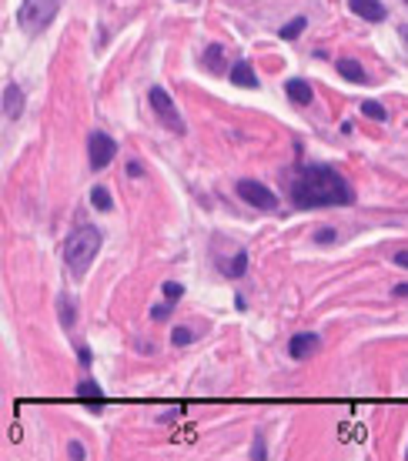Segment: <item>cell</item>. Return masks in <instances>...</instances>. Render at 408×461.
Masks as SVG:
<instances>
[{"label": "cell", "instance_id": "8", "mask_svg": "<svg viewBox=\"0 0 408 461\" xmlns=\"http://www.w3.org/2000/svg\"><path fill=\"white\" fill-rule=\"evenodd\" d=\"M77 398L87 405L91 414H101L104 411V391H101V384L91 381V378H84V381L77 384Z\"/></svg>", "mask_w": 408, "mask_h": 461}, {"label": "cell", "instance_id": "6", "mask_svg": "<svg viewBox=\"0 0 408 461\" xmlns=\"http://www.w3.org/2000/svg\"><path fill=\"white\" fill-rule=\"evenodd\" d=\"M234 191L241 201H248L258 211H278V194L268 191V184H261V180H238Z\"/></svg>", "mask_w": 408, "mask_h": 461}, {"label": "cell", "instance_id": "13", "mask_svg": "<svg viewBox=\"0 0 408 461\" xmlns=\"http://www.w3.org/2000/svg\"><path fill=\"white\" fill-rule=\"evenodd\" d=\"M338 74L348 77L352 84H368V80H372V77L365 74V67L358 64L355 57H341V60H338Z\"/></svg>", "mask_w": 408, "mask_h": 461}, {"label": "cell", "instance_id": "7", "mask_svg": "<svg viewBox=\"0 0 408 461\" xmlns=\"http://www.w3.org/2000/svg\"><path fill=\"white\" fill-rule=\"evenodd\" d=\"M348 10L358 14L361 21H372V24H382L385 17H388L382 0H348Z\"/></svg>", "mask_w": 408, "mask_h": 461}, {"label": "cell", "instance_id": "9", "mask_svg": "<svg viewBox=\"0 0 408 461\" xmlns=\"http://www.w3.org/2000/svg\"><path fill=\"white\" fill-rule=\"evenodd\" d=\"M318 348H321V338H318V334H295V338L288 341V351H291V358L295 361L311 358Z\"/></svg>", "mask_w": 408, "mask_h": 461}, {"label": "cell", "instance_id": "14", "mask_svg": "<svg viewBox=\"0 0 408 461\" xmlns=\"http://www.w3.org/2000/svg\"><path fill=\"white\" fill-rule=\"evenodd\" d=\"M245 271H248V255L245 251H238L231 261H221V274H228V278H238Z\"/></svg>", "mask_w": 408, "mask_h": 461}, {"label": "cell", "instance_id": "22", "mask_svg": "<svg viewBox=\"0 0 408 461\" xmlns=\"http://www.w3.org/2000/svg\"><path fill=\"white\" fill-rule=\"evenodd\" d=\"M67 458H71V461H84V458H87V451H84V445H80V441H71V445H67Z\"/></svg>", "mask_w": 408, "mask_h": 461}, {"label": "cell", "instance_id": "15", "mask_svg": "<svg viewBox=\"0 0 408 461\" xmlns=\"http://www.w3.org/2000/svg\"><path fill=\"white\" fill-rule=\"evenodd\" d=\"M204 67H207V71H214V74H221V71H225V51H221L218 44H211V47L204 51Z\"/></svg>", "mask_w": 408, "mask_h": 461}, {"label": "cell", "instance_id": "18", "mask_svg": "<svg viewBox=\"0 0 408 461\" xmlns=\"http://www.w3.org/2000/svg\"><path fill=\"white\" fill-rule=\"evenodd\" d=\"M91 204L98 207V211H104V214H107V211L114 207V201H111V194H107V187H101V184H98V187L91 191Z\"/></svg>", "mask_w": 408, "mask_h": 461}, {"label": "cell", "instance_id": "12", "mask_svg": "<svg viewBox=\"0 0 408 461\" xmlns=\"http://www.w3.org/2000/svg\"><path fill=\"white\" fill-rule=\"evenodd\" d=\"M284 94L291 97V101L298 104V107H308V104L315 101V94H311V84L302 80V77H291L288 84H284Z\"/></svg>", "mask_w": 408, "mask_h": 461}, {"label": "cell", "instance_id": "2", "mask_svg": "<svg viewBox=\"0 0 408 461\" xmlns=\"http://www.w3.org/2000/svg\"><path fill=\"white\" fill-rule=\"evenodd\" d=\"M104 244V234L94 224H80V228L67 237V244H64V261H67V271L74 274V278H84L87 271H91V264H94V257L101 251Z\"/></svg>", "mask_w": 408, "mask_h": 461}, {"label": "cell", "instance_id": "5", "mask_svg": "<svg viewBox=\"0 0 408 461\" xmlns=\"http://www.w3.org/2000/svg\"><path fill=\"white\" fill-rule=\"evenodd\" d=\"M87 157H91V167L94 171H104L114 157H117V141L104 130H91L87 134Z\"/></svg>", "mask_w": 408, "mask_h": 461}, {"label": "cell", "instance_id": "28", "mask_svg": "<svg viewBox=\"0 0 408 461\" xmlns=\"http://www.w3.org/2000/svg\"><path fill=\"white\" fill-rule=\"evenodd\" d=\"M392 294H395V298H408V284H398V287H395Z\"/></svg>", "mask_w": 408, "mask_h": 461}, {"label": "cell", "instance_id": "32", "mask_svg": "<svg viewBox=\"0 0 408 461\" xmlns=\"http://www.w3.org/2000/svg\"><path fill=\"white\" fill-rule=\"evenodd\" d=\"M405 3H408V0H405Z\"/></svg>", "mask_w": 408, "mask_h": 461}, {"label": "cell", "instance_id": "11", "mask_svg": "<svg viewBox=\"0 0 408 461\" xmlns=\"http://www.w3.org/2000/svg\"><path fill=\"white\" fill-rule=\"evenodd\" d=\"M231 84H234V87H248V91H258V87H261L255 67H251L248 60H238V64L231 67Z\"/></svg>", "mask_w": 408, "mask_h": 461}, {"label": "cell", "instance_id": "24", "mask_svg": "<svg viewBox=\"0 0 408 461\" xmlns=\"http://www.w3.org/2000/svg\"><path fill=\"white\" fill-rule=\"evenodd\" d=\"M171 307H174V305H171V301H168V305H157V307H154V311H151V318H154V321H164V318L171 314Z\"/></svg>", "mask_w": 408, "mask_h": 461}, {"label": "cell", "instance_id": "10", "mask_svg": "<svg viewBox=\"0 0 408 461\" xmlns=\"http://www.w3.org/2000/svg\"><path fill=\"white\" fill-rule=\"evenodd\" d=\"M3 114H7L10 121H17V117L24 114V91H21L14 80L3 84Z\"/></svg>", "mask_w": 408, "mask_h": 461}, {"label": "cell", "instance_id": "17", "mask_svg": "<svg viewBox=\"0 0 408 461\" xmlns=\"http://www.w3.org/2000/svg\"><path fill=\"white\" fill-rule=\"evenodd\" d=\"M305 27H308L305 17H295V21H288V24L281 27V40H295V37H302V34H305Z\"/></svg>", "mask_w": 408, "mask_h": 461}, {"label": "cell", "instance_id": "27", "mask_svg": "<svg viewBox=\"0 0 408 461\" xmlns=\"http://www.w3.org/2000/svg\"><path fill=\"white\" fill-rule=\"evenodd\" d=\"M395 264H402V268H408V251H398V255H395Z\"/></svg>", "mask_w": 408, "mask_h": 461}, {"label": "cell", "instance_id": "3", "mask_svg": "<svg viewBox=\"0 0 408 461\" xmlns=\"http://www.w3.org/2000/svg\"><path fill=\"white\" fill-rule=\"evenodd\" d=\"M148 101H151V110L157 114V121H161V128L171 130V134H184V121H181L178 107L171 101V94L161 87V84H154L151 91H148Z\"/></svg>", "mask_w": 408, "mask_h": 461}, {"label": "cell", "instance_id": "26", "mask_svg": "<svg viewBox=\"0 0 408 461\" xmlns=\"http://www.w3.org/2000/svg\"><path fill=\"white\" fill-rule=\"evenodd\" d=\"M128 174H131V178H141L144 171H141V164H134V161H131V164H128Z\"/></svg>", "mask_w": 408, "mask_h": 461}, {"label": "cell", "instance_id": "19", "mask_svg": "<svg viewBox=\"0 0 408 461\" xmlns=\"http://www.w3.org/2000/svg\"><path fill=\"white\" fill-rule=\"evenodd\" d=\"M361 114L372 117V121H388V110L378 101H361Z\"/></svg>", "mask_w": 408, "mask_h": 461}, {"label": "cell", "instance_id": "21", "mask_svg": "<svg viewBox=\"0 0 408 461\" xmlns=\"http://www.w3.org/2000/svg\"><path fill=\"white\" fill-rule=\"evenodd\" d=\"M161 291H164V298H168L171 305H178L181 294H184V287H181L178 281H164V287H161Z\"/></svg>", "mask_w": 408, "mask_h": 461}, {"label": "cell", "instance_id": "16", "mask_svg": "<svg viewBox=\"0 0 408 461\" xmlns=\"http://www.w3.org/2000/svg\"><path fill=\"white\" fill-rule=\"evenodd\" d=\"M57 307H60V324L64 328H74V301H71V294H57Z\"/></svg>", "mask_w": 408, "mask_h": 461}, {"label": "cell", "instance_id": "30", "mask_svg": "<svg viewBox=\"0 0 408 461\" xmlns=\"http://www.w3.org/2000/svg\"><path fill=\"white\" fill-rule=\"evenodd\" d=\"M398 34H402V40H405V44H408V27H405V24L398 27Z\"/></svg>", "mask_w": 408, "mask_h": 461}, {"label": "cell", "instance_id": "29", "mask_svg": "<svg viewBox=\"0 0 408 461\" xmlns=\"http://www.w3.org/2000/svg\"><path fill=\"white\" fill-rule=\"evenodd\" d=\"M77 358L84 361V364H91V351H87V348H80V351H77Z\"/></svg>", "mask_w": 408, "mask_h": 461}, {"label": "cell", "instance_id": "31", "mask_svg": "<svg viewBox=\"0 0 408 461\" xmlns=\"http://www.w3.org/2000/svg\"><path fill=\"white\" fill-rule=\"evenodd\" d=\"M405 458H408V451H405Z\"/></svg>", "mask_w": 408, "mask_h": 461}, {"label": "cell", "instance_id": "23", "mask_svg": "<svg viewBox=\"0 0 408 461\" xmlns=\"http://www.w3.org/2000/svg\"><path fill=\"white\" fill-rule=\"evenodd\" d=\"M264 455H268V451H264V438L255 435V445H251V458H255V461H264Z\"/></svg>", "mask_w": 408, "mask_h": 461}, {"label": "cell", "instance_id": "4", "mask_svg": "<svg viewBox=\"0 0 408 461\" xmlns=\"http://www.w3.org/2000/svg\"><path fill=\"white\" fill-rule=\"evenodd\" d=\"M57 7H60V0H24L17 21H21L24 30H44L54 21Z\"/></svg>", "mask_w": 408, "mask_h": 461}, {"label": "cell", "instance_id": "20", "mask_svg": "<svg viewBox=\"0 0 408 461\" xmlns=\"http://www.w3.org/2000/svg\"><path fill=\"white\" fill-rule=\"evenodd\" d=\"M191 341H194L191 328H174V331H171V344H178V348H188Z\"/></svg>", "mask_w": 408, "mask_h": 461}, {"label": "cell", "instance_id": "1", "mask_svg": "<svg viewBox=\"0 0 408 461\" xmlns=\"http://www.w3.org/2000/svg\"><path fill=\"white\" fill-rule=\"evenodd\" d=\"M291 204L308 207H341L355 201L352 184L335 171L332 164H302L291 178Z\"/></svg>", "mask_w": 408, "mask_h": 461}, {"label": "cell", "instance_id": "25", "mask_svg": "<svg viewBox=\"0 0 408 461\" xmlns=\"http://www.w3.org/2000/svg\"><path fill=\"white\" fill-rule=\"evenodd\" d=\"M332 241H335V230H332V228L318 230V244H332Z\"/></svg>", "mask_w": 408, "mask_h": 461}]
</instances>
